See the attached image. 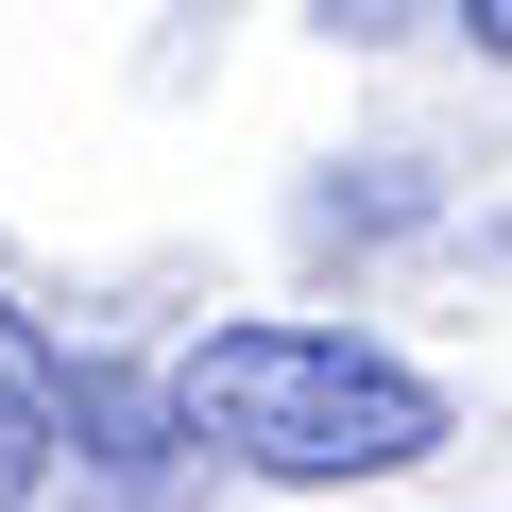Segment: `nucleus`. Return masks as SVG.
<instances>
[{
  "label": "nucleus",
  "mask_w": 512,
  "mask_h": 512,
  "mask_svg": "<svg viewBox=\"0 0 512 512\" xmlns=\"http://www.w3.org/2000/svg\"><path fill=\"white\" fill-rule=\"evenodd\" d=\"M171 427L222 444L239 478H410L461 410L427 359H393L359 325H205L171 359Z\"/></svg>",
  "instance_id": "nucleus-1"
},
{
  "label": "nucleus",
  "mask_w": 512,
  "mask_h": 512,
  "mask_svg": "<svg viewBox=\"0 0 512 512\" xmlns=\"http://www.w3.org/2000/svg\"><path fill=\"white\" fill-rule=\"evenodd\" d=\"M69 427H86V376L0 308V512H35L52 495V461H69Z\"/></svg>",
  "instance_id": "nucleus-2"
},
{
  "label": "nucleus",
  "mask_w": 512,
  "mask_h": 512,
  "mask_svg": "<svg viewBox=\"0 0 512 512\" xmlns=\"http://www.w3.org/2000/svg\"><path fill=\"white\" fill-rule=\"evenodd\" d=\"M444 35H478V52H512V0H461V18H444Z\"/></svg>",
  "instance_id": "nucleus-3"
}]
</instances>
